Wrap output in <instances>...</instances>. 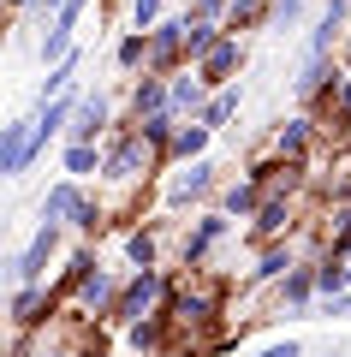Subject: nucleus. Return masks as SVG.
I'll return each instance as SVG.
<instances>
[{
    "instance_id": "obj_30",
    "label": "nucleus",
    "mask_w": 351,
    "mask_h": 357,
    "mask_svg": "<svg viewBox=\"0 0 351 357\" xmlns=\"http://www.w3.org/2000/svg\"><path fill=\"white\" fill-rule=\"evenodd\" d=\"M345 280H351V262H345Z\"/></svg>"
},
{
    "instance_id": "obj_12",
    "label": "nucleus",
    "mask_w": 351,
    "mask_h": 357,
    "mask_svg": "<svg viewBox=\"0 0 351 357\" xmlns=\"http://www.w3.org/2000/svg\"><path fill=\"white\" fill-rule=\"evenodd\" d=\"M232 107H239V96H232V89H226L221 102H214L209 114H202V126H221V119H232Z\"/></svg>"
},
{
    "instance_id": "obj_7",
    "label": "nucleus",
    "mask_w": 351,
    "mask_h": 357,
    "mask_svg": "<svg viewBox=\"0 0 351 357\" xmlns=\"http://www.w3.org/2000/svg\"><path fill=\"white\" fill-rule=\"evenodd\" d=\"M202 143H209V126H191V131H179V137H173V149L179 155H197Z\"/></svg>"
},
{
    "instance_id": "obj_28",
    "label": "nucleus",
    "mask_w": 351,
    "mask_h": 357,
    "mask_svg": "<svg viewBox=\"0 0 351 357\" xmlns=\"http://www.w3.org/2000/svg\"><path fill=\"white\" fill-rule=\"evenodd\" d=\"M280 13H286V18H292V13H298V0H280Z\"/></svg>"
},
{
    "instance_id": "obj_18",
    "label": "nucleus",
    "mask_w": 351,
    "mask_h": 357,
    "mask_svg": "<svg viewBox=\"0 0 351 357\" xmlns=\"http://www.w3.org/2000/svg\"><path fill=\"white\" fill-rule=\"evenodd\" d=\"M256 227H262V232H280V227H286V203H268V208H262V220H256Z\"/></svg>"
},
{
    "instance_id": "obj_26",
    "label": "nucleus",
    "mask_w": 351,
    "mask_h": 357,
    "mask_svg": "<svg viewBox=\"0 0 351 357\" xmlns=\"http://www.w3.org/2000/svg\"><path fill=\"white\" fill-rule=\"evenodd\" d=\"M232 13H239V18H251V13H256V0H232Z\"/></svg>"
},
{
    "instance_id": "obj_5",
    "label": "nucleus",
    "mask_w": 351,
    "mask_h": 357,
    "mask_svg": "<svg viewBox=\"0 0 351 357\" xmlns=\"http://www.w3.org/2000/svg\"><path fill=\"white\" fill-rule=\"evenodd\" d=\"M101 114H107V102H101V96H89V102L77 107V126H72V131H77V137H89V131L101 126Z\"/></svg>"
},
{
    "instance_id": "obj_8",
    "label": "nucleus",
    "mask_w": 351,
    "mask_h": 357,
    "mask_svg": "<svg viewBox=\"0 0 351 357\" xmlns=\"http://www.w3.org/2000/svg\"><path fill=\"white\" fill-rule=\"evenodd\" d=\"M137 167H143V143H126L113 155V173H137Z\"/></svg>"
},
{
    "instance_id": "obj_24",
    "label": "nucleus",
    "mask_w": 351,
    "mask_h": 357,
    "mask_svg": "<svg viewBox=\"0 0 351 357\" xmlns=\"http://www.w3.org/2000/svg\"><path fill=\"white\" fill-rule=\"evenodd\" d=\"M155 13H161V0H137V24H149Z\"/></svg>"
},
{
    "instance_id": "obj_20",
    "label": "nucleus",
    "mask_w": 351,
    "mask_h": 357,
    "mask_svg": "<svg viewBox=\"0 0 351 357\" xmlns=\"http://www.w3.org/2000/svg\"><path fill=\"white\" fill-rule=\"evenodd\" d=\"M173 102H179V107H197V102H202V89H197V77H185V84L173 89Z\"/></svg>"
},
{
    "instance_id": "obj_13",
    "label": "nucleus",
    "mask_w": 351,
    "mask_h": 357,
    "mask_svg": "<svg viewBox=\"0 0 351 357\" xmlns=\"http://www.w3.org/2000/svg\"><path fill=\"white\" fill-rule=\"evenodd\" d=\"M66 167H72V173H89V167H96V149H89V143H72V155H66Z\"/></svg>"
},
{
    "instance_id": "obj_4",
    "label": "nucleus",
    "mask_w": 351,
    "mask_h": 357,
    "mask_svg": "<svg viewBox=\"0 0 351 357\" xmlns=\"http://www.w3.org/2000/svg\"><path fill=\"white\" fill-rule=\"evenodd\" d=\"M48 256H54V220H48L42 232H36V238H30V250H24V256L13 262V274H18V280H36L42 268H48Z\"/></svg>"
},
{
    "instance_id": "obj_1",
    "label": "nucleus",
    "mask_w": 351,
    "mask_h": 357,
    "mask_svg": "<svg viewBox=\"0 0 351 357\" xmlns=\"http://www.w3.org/2000/svg\"><path fill=\"white\" fill-rule=\"evenodd\" d=\"M36 143H42L36 126H6V155H0V167H6V173H24L30 155H36Z\"/></svg>"
},
{
    "instance_id": "obj_15",
    "label": "nucleus",
    "mask_w": 351,
    "mask_h": 357,
    "mask_svg": "<svg viewBox=\"0 0 351 357\" xmlns=\"http://www.w3.org/2000/svg\"><path fill=\"white\" fill-rule=\"evenodd\" d=\"M315 286H322V292H327V298H334V292H339V286H345V268H334V262H327V268H322V274H315Z\"/></svg>"
},
{
    "instance_id": "obj_29",
    "label": "nucleus",
    "mask_w": 351,
    "mask_h": 357,
    "mask_svg": "<svg viewBox=\"0 0 351 357\" xmlns=\"http://www.w3.org/2000/svg\"><path fill=\"white\" fill-rule=\"evenodd\" d=\"M84 357H107V351H101V345H89V351H84Z\"/></svg>"
},
{
    "instance_id": "obj_21",
    "label": "nucleus",
    "mask_w": 351,
    "mask_h": 357,
    "mask_svg": "<svg viewBox=\"0 0 351 357\" xmlns=\"http://www.w3.org/2000/svg\"><path fill=\"white\" fill-rule=\"evenodd\" d=\"M286 268H292V262H286V256L274 250V256H262V268H256V274H262V280H280V274H286Z\"/></svg>"
},
{
    "instance_id": "obj_31",
    "label": "nucleus",
    "mask_w": 351,
    "mask_h": 357,
    "mask_svg": "<svg viewBox=\"0 0 351 357\" xmlns=\"http://www.w3.org/2000/svg\"><path fill=\"white\" fill-rule=\"evenodd\" d=\"M327 357H334V351H327Z\"/></svg>"
},
{
    "instance_id": "obj_6",
    "label": "nucleus",
    "mask_w": 351,
    "mask_h": 357,
    "mask_svg": "<svg viewBox=\"0 0 351 357\" xmlns=\"http://www.w3.org/2000/svg\"><path fill=\"white\" fill-rule=\"evenodd\" d=\"M232 60H239V48H232V42H214V48H209V66H202V72L221 77V72H232Z\"/></svg>"
},
{
    "instance_id": "obj_9",
    "label": "nucleus",
    "mask_w": 351,
    "mask_h": 357,
    "mask_svg": "<svg viewBox=\"0 0 351 357\" xmlns=\"http://www.w3.org/2000/svg\"><path fill=\"white\" fill-rule=\"evenodd\" d=\"M202 185H209V167L197 161V167H191V173H185V178L173 185V197H191V191H202Z\"/></svg>"
},
{
    "instance_id": "obj_25",
    "label": "nucleus",
    "mask_w": 351,
    "mask_h": 357,
    "mask_svg": "<svg viewBox=\"0 0 351 357\" xmlns=\"http://www.w3.org/2000/svg\"><path fill=\"white\" fill-rule=\"evenodd\" d=\"M256 357H298V345L286 340V345H268V351H256Z\"/></svg>"
},
{
    "instance_id": "obj_16",
    "label": "nucleus",
    "mask_w": 351,
    "mask_h": 357,
    "mask_svg": "<svg viewBox=\"0 0 351 357\" xmlns=\"http://www.w3.org/2000/svg\"><path fill=\"white\" fill-rule=\"evenodd\" d=\"M251 203H256V185H232V191H226V208H239V215H244Z\"/></svg>"
},
{
    "instance_id": "obj_27",
    "label": "nucleus",
    "mask_w": 351,
    "mask_h": 357,
    "mask_svg": "<svg viewBox=\"0 0 351 357\" xmlns=\"http://www.w3.org/2000/svg\"><path fill=\"white\" fill-rule=\"evenodd\" d=\"M334 316H351V298H334Z\"/></svg>"
},
{
    "instance_id": "obj_17",
    "label": "nucleus",
    "mask_w": 351,
    "mask_h": 357,
    "mask_svg": "<svg viewBox=\"0 0 351 357\" xmlns=\"http://www.w3.org/2000/svg\"><path fill=\"white\" fill-rule=\"evenodd\" d=\"M155 107H161V84H143V89H137V119L155 114Z\"/></svg>"
},
{
    "instance_id": "obj_10",
    "label": "nucleus",
    "mask_w": 351,
    "mask_h": 357,
    "mask_svg": "<svg viewBox=\"0 0 351 357\" xmlns=\"http://www.w3.org/2000/svg\"><path fill=\"white\" fill-rule=\"evenodd\" d=\"M131 345H137V351L161 345V321H137V328H131Z\"/></svg>"
},
{
    "instance_id": "obj_3",
    "label": "nucleus",
    "mask_w": 351,
    "mask_h": 357,
    "mask_svg": "<svg viewBox=\"0 0 351 357\" xmlns=\"http://www.w3.org/2000/svg\"><path fill=\"white\" fill-rule=\"evenodd\" d=\"M155 292H161V280H155L149 268H143L137 280H131V286H126V298H119V310H113V316H119V321H137V316H143V310H149V304H155Z\"/></svg>"
},
{
    "instance_id": "obj_2",
    "label": "nucleus",
    "mask_w": 351,
    "mask_h": 357,
    "mask_svg": "<svg viewBox=\"0 0 351 357\" xmlns=\"http://www.w3.org/2000/svg\"><path fill=\"white\" fill-rule=\"evenodd\" d=\"M48 215H72L84 232H96L101 227V215H96V203H84V197L72 191V185H60V191H48Z\"/></svg>"
},
{
    "instance_id": "obj_14",
    "label": "nucleus",
    "mask_w": 351,
    "mask_h": 357,
    "mask_svg": "<svg viewBox=\"0 0 351 357\" xmlns=\"http://www.w3.org/2000/svg\"><path fill=\"white\" fill-rule=\"evenodd\" d=\"M107 298H113V280H101V274L84 280V304H107Z\"/></svg>"
},
{
    "instance_id": "obj_11",
    "label": "nucleus",
    "mask_w": 351,
    "mask_h": 357,
    "mask_svg": "<svg viewBox=\"0 0 351 357\" xmlns=\"http://www.w3.org/2000/svg\"><path fill=\"white\" fill-rule=\"evenodd\" d=\"M214 232H221V220H202V227L191 232V244H185V256H202V250H209V238H214Z\"/></svg>"
},
{
    "instance_id": "obj_19",
    "label": "nucleus",
    "mask_w": 351,
    "mask_h": 357,
    "mask_svg": "<svg viewBox=\"0 0 351 357\" xmlns=\"http://www.w3.org/2000/svg\"><path fill=\"white\" fill-rule=\"evenodd\" d=\"M149 256H155V238H149V232H137V238H131V262L149 268Z\"/></svg>"
},
{
    "instance_id": "obj_23",
    "label": "nucleus",
    "mask_w": 351,
    "mask_h": 357,
    "mask_svg": "<svg viewBox=\"0 0 351 357\" xmlns=\"http://www.w3.org/2000/svg\"><path fill=\"white\" fill-rule=\"evenodd\" d=\"M280 149L298 155V149H304V131H298V126H286V131H280Z\"/></svg>"
},
{
    "instance_id": "obj_22",
    "label": "nucleus",
    "mask_w": 351,
    "mask_h": 357,
    "mask_svg": "<svg viewBox=\"0 0 351 357\" xmlns=\"http://www.w3.org/2000/svg\"><path fill=\"white\" fill-rule=\"evenodd\" d=\"M286 298L304 304V298H310V274H286Z\"/></svg>"
}]
</instances>
